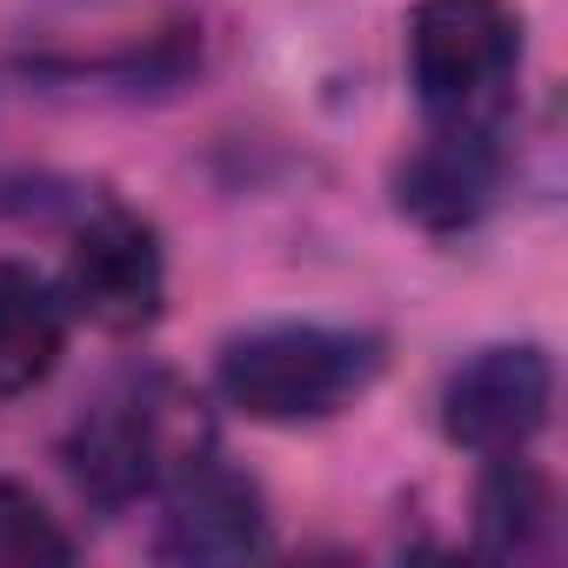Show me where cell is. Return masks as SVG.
<instances>
[{"label": "cell", "instance_id": "obj_1", "mask_svg": "<svg viewBox=\"0 0 568 568\" xmlns=\"http://www.w3.org/2000/svg\"><path fill=\"white\" fill-rule=\"evenodd\" d=\"M382 375V342L315 322H274L247 328L221 348V395L247 422H322L342 415Z\"/></svg>", "mask_w": 568, "mask_h": 568}, {"label": "cell", "instance_id": "obj_9", "mask_svg": "<svg viewBox=\"0 0 568 568\" xmlns=\"http://www.w3.org/2000/svg\"><path fill=\"white\" fill-rule=\"evenodd\" d=\"M68 348V302L28 261H0V402L34 395Z\"/></svg>", "mask_w": 568, "mask_h": 568}, {"label": "cell", "instance_id": "obj_5", "mask_svg": "<svg viewBox=\"0 0 568 568\" xmlns=\"http://www.w3.org/2000/svg\"><path fill=\"white\" fill-rule=\"evenodd\" d=\"M161 488V555L168 561H247L267 548L261 488L214 448H181Z\"/></svg>", "mask_w": 568, "mask_h": 568}, {"label": "cell", "instance_id": "obj_7", "mask_svg": "<svg viewBox=\"0 0 568 568\" xmlns=\"http://www.w3.org/2000/svg\"><path fill=\"white\" fill-rule=\"evenodd\" d=\"M501 141L495 128H468V121H435L402 161H395V207L402 221H415L422 234H462L475 227L495 194H501Z\"/></svg>", "mask_w": 568, "mask_h": 568}, {"label": "cell", "instance_id": "obj_8", "mask_svg": "<svg viewBox=\"0 0 568 568\" xmlns=\"http://www.w3.org/2000/svg\"><path fill=\"white\" fill-rule=\"evenodd\" d=\"M475 548L488 561H535L555 548V481L521 448L488 455L475 488Z\"/></svg>", "mask_w": 568, "mask_h": 568}, {"label": "cell", "instance_id": "obj_3", "mask_svg": "<svg viewBox=\"0 0 568 568\" xmlns=\"http://www.w3.org/2000/svg\"><path fill=\"white\" fill-rule=\"evenodd\" d=\"M168 388L161 382H128L108 388L74 428H68V475L94 508H128L141 495H154V481L168 475V462L181 455L174 428H168Z\"/></svg>", "mask_w": 568, "mask_h": 568}, {"label": "cell", "instance_id": "obj_2", "mask_svg": "<svg viewBox=\"0 0 568 568\" xmlns=\"http://www.w3.org/2000/svg\"><path fill=\"white\" fill-rule=\"evenodd\" d=\"M521 68V28L508 0H415L408 81L428 121L495 128Z\"/></svg>", "mask_w": 568, "mask_h": 568}, {"label": "cell", "instance_id": "obj_4", "mask_svg": "<svg viewBox=\"0 0 568 568\" xmlns=\"http://www.w3.org/2000/svg\"><path fill=\"white\" fill-rule=\"evenodd\" d=\"M81 322H94L101 335H141L161 322L168 302V254L161 234L128 214V207H101L68 254V295H61Z\"/></svg>", "mask_w": 568, "mask_h": 568}, {"label": "cell", "instance_id": "obj_10", "mask_svg": "<svg viewBox=\"0 0 568 568\" xmlns=\"http://www.w3.org/2000/svg\"><path fill=\"white\" fill-rule=\"evenodd\" d=\"M34 561H74V535L34 501V488L0 475V568H34Z\"/></svg>", "mask_w": 568, "mask_h": 568}, {"label": "cell", "instance_id": "obj_6", "mask_svg": "<svg viewBox=\"0 0 568 568\" xmlns=\"http://www.w3.org/2000/svg\"><path fill=\"white\" fill-rule=\"evenodd\" d=\"M555 408V368L541 348L528 342H501V348H481L468 355L448 388H442V435L455 448H475V455H508V448H528L541 435Z\"/></svg>", "mask_w": 568, "mask_h": 568}]
</instances>
